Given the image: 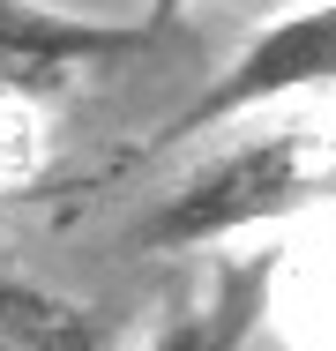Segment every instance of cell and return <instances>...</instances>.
I'll return each mask as SVG.
<instances>
[{
    "label": "cell",
    "instance_id": "cell-6",
    "mask_svg": "<svg viewBox=\"0 0 336 351\" xmlns=\"http://www.w3.org/2000/svg\"><path fill=\"white\" fill-rule=\"evenodd\" d=\"M180 8H187V0H149V30H165V23H180Z\"/></svg>",
    "mask_w": 336,
    "mask_h": 351
},
{
    "label": "cell",
    "instance_id": "cell-4",
    "mask_svg": "<svg viewBox=\"0 0 336 351\" xmlns=\"http://www.w3.org/2000/svg\"><path fill=\"white\" fill-rule=\"evenodd\" d=\"M269 284H276V254H247V262L217 269V291L195 299L149 351H247V337L269 314Z\"/></svg>",
    "mask_w": 336,
    "mask_h": 351
},
{
    "label": "cell",
    "instance_id": "cell-1",
    "mask_svg": "<svg viewBox=\"0 0 336 351\" xmlns=\"http://www.w3.org/2000/svg\"><path fill=\"white\" fill-rule=\"evenodd\" d=\"M329 202L336 195V165L314 157V135L291 128V135H254L224 157H209L195 180H180V195H165V210L142 224L149 247H195V239H224V232H247L262 217H291L307 202Z\"/></svg>",
    "mask_w": 336,
    "mask_h": 351
},
{
    "label": "cell",
    "instance_id": "cell-2",
    "mask_svg": "<svg viewBox=\"0 0 336 351\" xmlns=\"http://www.w3.org/2000/svg\"><path fill=\"white\" fill-rule=\"evenodd\" d=\"M329 82H336V0H322V8H307V15L269 23L262 38L217 75L180 120H165V135H157V142L224 128V120H239V112H254V105L299 97V90H329Z\"/></svg>",
    "mask_w": 336,
    "mask_h": 351
},
{
    "label": "cell",
    "instance_id": "cell-5",
    "mask_svg": "<svg viewBox=\"0 0 336 351\" xmlns=\"http://www.w3.org/2000/svg\"><path fill=\"white\" fill-rule=\"evenodd\" d=\"M0 351H112V322L30 277H0Z\"/></svg>",
    "mask_w": 336,
    "mask_h": 351
},
{
    "label": "cell",
    "instance_id": "cell-3",
    "mask_svg": "<svg viewBox=\"0 0 336 351\" xmlns=\"http://www.w3.org/2000/svg\"><path fill=\"white\" fill-rule=\"evenodd\" d=\"M112 45H120L112 30L60 23V15H45V8L0 0V97H8V90H45V82H60L67 68H82V60H97V53H112Z\"/></svg>",
    "mask_w": 336,
    "mask_h": 351
}]
</instances>
